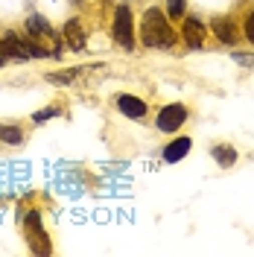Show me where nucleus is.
<instances>
[{"label": "nucleus", "mask_w": 254, "mask_h": 257, "mask_svg": "<svg viewBox=\"0 0 254 257\" xmlns=\"http://www.w3.org/2000/svg\"><path fill=\"white\" fill-rule=\"evenodd\" d=\"M0 64H6V53L3 50H0Z\"/></svg>", "instance_id": "nucleus-18"}, {"label": "nucleus", "mask_w": 254, "mask_h": 257, "mask_svg": "<svg viewBox=\"0 0 254 257\" xmlns=\"http://www.w3.org/2000/svg\"><path fill=\"white\" fill-rule=\"evenodd\" d=\"M114 41L126 50L135 47V21H132V9L126 3H120L114 12Z\"/></svg>", "instance_id": "nucleus-2"}, {"label": "nucleus", "mask_w": 254, "mask_h": 257, "mask_svg": "<svg viewBox=\"0 0 254 257\" xmlns=\"http://www.w3.org/2000/svg\"><path fill=\"white\" fill-rule=\"evenodd\" d=\"M0 50L6 53V59H18V62H24V59H27L24 38H21V35H15V32H6V35L0 38Z\"/></svg>", "instance_id": "nucleus-5"}, {"label": "nucleus", "mask_w": 254, "mask_h": 257, "mask_svg": "<svg viewBox=\"0 0 254 257\" xmlns=\"http://www.w3.org/2000/svg\"><path fill=\"white\" fill-rule=\"evenodd\" d=\"M27 32H30L32 38H56L53 30H50V24L41 15H30V21H27Z\"/></svg>", "instance_id": "nucleus-10"}, {"label": "nucleus", "mask_w": 254, "mask_h": 257, "mask_svg": "<svg viewBox=\"0 0 254 257\" xmlns=\"http://www.w3.org/2000/svg\"><path fill=\"white\" fill-rule=\"evenodd\" d=\"M205 24L199 21V18H187L184 21V27H181V35H184V41H187V47L190 50H199L205 44Z\"/></svg>", "instance_id": "nucleus-4"}, {"label": "nucleus", "mask_w": 254, "mask_h": 257, "mask_svg": "<svg viewBox=\"0 0 254 257\" xmlns=\"http://www.w3.org/2000/svg\"><path fill=\"white\" fill-rule=\"evenodd\" d=\"M141 41L146 47H170V44H173L170 21L164 18L161 9H146L143 24H141Z\"/></svg>", "instance_id": "nucleus-1"}, {"label": "nucleus", "mask_w": 254, "mask_h": 257, "mask_svg": "<svg viewBox=\"0 0 254 257\" xmlns=\"http://www.w3.org/2000/svg\"><path fill=\"white\" fill-rule=\"evenodd\" d=\"M210 30H213V35H216L222 44H228V47H234V44H237V30H234V24H231L228 18L213 21V24H210Z\"/></svg>", "instance_id": "nucleus-7"}, {"label": "nucleus", "mask_w": 254, "mask_h": 257, "mask_svg": "<svg viewBox=\"0 0 254 257\" xmlns=\"http://www.w3.org/2000/svg\"><path fill=\"white\" fill-rule=\"evenodd\" d=\"M0 141L9 146H18V144H24V132L18 126H0Z\"/></svg>", "instance_id": "nucleus-12"}, {"label": "nucleus", "mask_w": 254, "mask_h": 257, "mask_svg": "<svg viewBox=\"0 0 254 257\" xmlns=\"http://www.w3.org/2000/svg\"><path fill=\"white\" fill-rule=\"evenodd\" d=\"M56 114H59V108H44V111H38V114H35L32 120H35V123H47L50 117H56Z\"/></svg>", "instance_id": "nucleus-15"}, {"label": "nucleus", "mask_w": 254, "mask_h": 257, "mask_svg": "<svg viewBox=\"0 0 254 257\" xmlns=\"http://www.w3.org/2000/svg\"><path fill=\"white\" fill-rule=\"evenodd\" d=\"M64 38H67V44H70V50H85V32H82V24L73 18V21H67L64 24Z\"/></svg>", "instance_id": "nucleus-8"}, {"label": "nucleus", "mask_w": 254, "mask_h": 257, "mask_svg": "<svg viewBox=\"0 0 254 257\" xmlns=\"http://www.w3.org/2000/svg\"><path fill=\"white\" fill-rule=\"evenodd\" d=\"M245 38L251 41V47H254V12L245 18Z\"/></svg>", "instance_id": "nucleus-16"}, {"label": "nucleus", "mask_w": 254, "mask_h": 257, "mask_svg": "<svg viewBox=\"0 0 254 257\" xmlns=\"http://www.w3.org/2000/svg\"><path fill=\"white\" fill-rule=\"evenodd\" d=\"M234 59H237L239 64H254V56H239V53H234Z\"/></svg>", "instance_id": "nucleus-17"}, {"label": "nucleus", "mask_w": 254, "mask_h": 257, "mask_svg": "<svg viewBox=\"0 0 254 257\" xmlns=\"http://www.w3.org/2000/svg\"><path fill=\"white\" fill-rule=\"evenodd\" d=\"M193 149V141L190 138H178V141H173V144L164 149V161H170V164H175V161H181L187 152Z\"/></svg>", "instance_id": "nucleus-9"}, {"label": "nucleus", "mask_w": 254, "mask_h": 257, "mask_svg": "<svg viewBox=\"0 0 254 257\" xmlns=\"http://www.w3.org/2000/svg\"><path fill=\"white\" fill-rule=\"evenodd\" d=\"M167 12H170V18H184V0H167Z\"/></svg>", "instance_id": "nucleus-14"}, {"label": "nucleus", "mask_w": 254, "mask_h": 257, "mask_svg": "<svg viewBox=\"0 0 254 257\" xmlns=\"http://www.w3.org/2000/svg\"><path fill=\"white\" fill-rule=\"evenodd\" d=\"M213 158L219 161V167H234L237 149H234V146H213Z\"/></svg>", "instance_id": "nucleus-11"}, {"label": "nucleus", "mask_w": 254, "mask_h": 257, "mask_svg": "<svg viewBox=\"0 0 254 257\" xmlns=\"http://www.w3.org/2000/svg\"><path fill=\"white\" fill-rule=\"evenodd\" d=\"M79 73H82L79 67H73V70H62V73H47V79L56 82V85H64V82H73Z\"/></svg>", "instance_id": "nucleus-13"}, {"label": "nucleus", "mask_w": 254, "mask_h": 257, "mask_svg": "<svg viewBox=\"0 0 254 257\" xmlns=\"http://www.w3.org/2000/svg\"><path fill=\"white\" fill-rule=\"evenodd\" d=\"M117 105H120V111L132 117V120H141L143 114H146V102H143L141 96H132V94H123L117 99Z\"/></svg>", "instance_id": "nucleus-6"}, {"label": "nucleus", "mask_w": 254, "mask_h": 257, "mask_svg": "<svg viewBox=\"0 0 254 257\" xmlns=\"http://www.w3.org/2000/svg\"><path fill=\"white\" fill-rule=\"evenodd\" d=\"M184 120H187V108H184L181 102H173V105H167V108L158 111V128L161 132H175Z\"/></svg>", "instance_id": "nucleus-3"}]
</instances>
